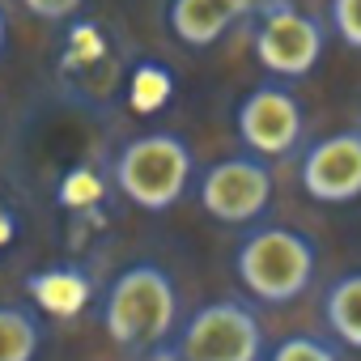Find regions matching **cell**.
I'll return each instance as SVG.
<instances>
[{
  "label": "cell",
  "instance_id": "9",
  "mask_svg": "<svg viewBox=\"0 0 361 361\" xmlns=\"http://www.w3.org/2000/svg\"><path fill=\"white\" fill-rule=\"evenodd\" d=\"M251 5L255 0H170L166 22H170V35L178 43L204 51L221 35H230L251 13Z\"/></svg>",
  "mask_w": 361,
  "mask_h": 361
},
{
  "label": "cell",
  "instance_id": "14",
  "mask_svg": "<svg viewBox=\"0 0 361 361\" xmlns=\"http://www.w3.org/2000/svg\"><path fill=\"white\" fill-rule=\"evenodd\" d=\"M85 0H22V9L39 22H68Z\"/></svg>",
  "mask_w": 361,
  "mask_h": 361
},
{
  "label": "cell",
  "instance_id": "1",
  "mask_svg": "<svg viewBox=\"0 0 361 361\" xmlns=\"http://www.w3.org/2000/svg\"><path fill=\"white\" fill-rule=\"evenodd\" d=\"M174 323H178V289L166 268L132 264L111 281L102 298V327L119 348L136 357L149 348H161Z\"/></svg>",
  "mask_w": 361,
  "mask_h": 361
},
{
  "label": "cell",
  "instance_id": "5",
  "mask_svg": "<svg viewBox=\"0 0 361 361\" xmlns=\"http://www.w3.org/2000/svg\"><path fill=\"white\" fill-rule=\"evenodd\" d=\"M183 361H264V323L238 298L204 302L178 331Z\"/></svg>",
  "mask_w": 361,
  "mask_h": 361
},
{
  "label": "cell",
  "instance_id": "16",
  "mask_svg": "<svg viewBox=\"0 0 361 361\" xmlns=\"http://www.w3.org/2000/svg\"><path fill=\"white\" fill-rule=\"evenodd\" d=\"M5 39H9V22H5V13H0V51H5Z\"/></svg>",
  "mask_w": 361,
  "mask_h": 361
},
{
  "label": "cell",
  "instance_id": "10",
  "mask_svg": "<svg viewBox=\"0 0 361 361\" xmlns=\"http://www.w3.org/2000/svg\"><path fill=\"white\" fill-rule=\"evenodd\" d=\"M323 323H327L336 348L361 353V268L344 272V276H336L327 285V293H323Z\"/></svg>",
  "mask_w": 361,
  "mask_h": 361
},
{
  "label": "cell",
  "instance_id": "6",
  "mask_svg": "<svg viewBox=\"0 0 361 361\" xmlns=\"http://www.w3.org/2000/svg\"><path fill=\"white\" fill-rule=\"evenodd\" d=\"M234 128H238L243 149L272 166L276 157H289V153L302 149V140H306V111H302V98L289 85L264 81L238 102Z\"/></svg>",
  "mask_w": 361,
  "mask_h": 361
},
{
  "label": "cell",
  "instance_id": "15",
  "mask_svg": "<svg viewBox=\"0 0 361 361\" xmlns=\"http://www.w3.org/2000/svg\"><path fill=\"white\" fill-rule=\"evenodd\" d=\"M136 361H183V357H178L174 348H166V344H161V348H149V353H140Z\"/></svg>",
  "mask_w": 361,
  "mask_h": 361
},
{
  "label": "cell",
  "instance_id": "2",
  "mask_svg": "<svg viewBox=\"0 0 361 361\" xmlns=\"http://www.w3.org/2000/svg\"><path fill=\"white\" fill-rule=\"evenodd\" d=\"M319 247L293 226H259L234 251V276L243 289L268 306H285L314 285Z\"/></svg>",
  "mask_w": 361,
  "mask_h": 361
},
{
  "label": "cell",
  "instance_id": "3",
  "mask_svg": "<svg viewBox=\"0 0 361 361\" xmlns=\"http://www.w3.org/2000/svg\"><path fill=\"white\" fill-rule=\"evenodd\" d=\"M196 178V153L174 132L132 136L115 157V188L145 213H166Z\"/></svg>",
  "mask_w": 361,
  "mask_h": 361
},
{
  "label": "cell",
  "instance_id": "11",
  "mask_svg": "<svg viewBox=\"0 0 361 361\" xmlns=\"http://www.w3.org/2000/svg\"><path fill=\"white\" fill-rule=\"evenodd\" d=\"M43 344V331L30 310L0 306V361H35Z\"/></svg>",
  "mask_w": 361,
  "mask_h": 361
},
{
  "label": "cell",
  "instance_id": "7",
  "mask_svg": "<svg viewBox=\"0 0 361 361\" xmlns=\"http://www.w3.org/2000/svg\"><path fill=\"white\" fill-rule=\"evenodd\" d=\"M196 192H200V209L213 221H221V226H251V221H259L272 209L276 178H272L268 161H259L251 153H234V157L213 161L200 174Z\"/></svg>",
  "mask_w": 361,
  "mask_h": 361
},
{
  "label": "cell",
  "instance_id": "12",
  "mask_svg": "<svg viewBox=\"0 0 361 361\" xmlns=\"http://www.w3.org/2000/svg\"><path fill=\"white\" fill-rule=\"evenodd\" d=\"M268 361H340V348L327 336H310V331H293L281 344H272Z\"/></svg>",
  "mask_w": 361,
  "mask_h": 361
},
{
  "label": "cell",
  "instance_id": "8",
  "mask_svg": "<svg viewBox=\"0 0 361 361\" xmlns=\"http://www.w3.org/2000/svg\"><path fill=\"white\" fill-rule=\"evenodd\" d=\"M298 183L314 204H353L361 200V128H340L314 145L298 166Z\"/></svg>",
  "mask_w": 361,
  "mask_h": 361
},
{
  "label": "cell",
  "instance_id": "13",
  "mask_svg": "<svg viewBox=\"0 0 361 361\" xmlns=\"http://www.w3.org/2000/svg\"><path fill=\"white\" fill-rule=\"evenodd\" d=\"M327 26L348 51H361V0H327Z\"/></svg>",
  "mask_w": 361,
  "mask_h": 361
},
{
  "label": "cell",
  "instance_id": "4",
  "mask_svg": "<svg viewBox=\"0 0 361 361\" xmlns=\"http://www.w3.org/2000/svg\"><path fill=\"white\" fill-rule=\"evenodd\" d=\"M251 18V51L272 81H302L323 60V26L293 0H255Z\"/></svg>",
  "mask_w": 361,
  "mask_h": 361
}]
</instances>
